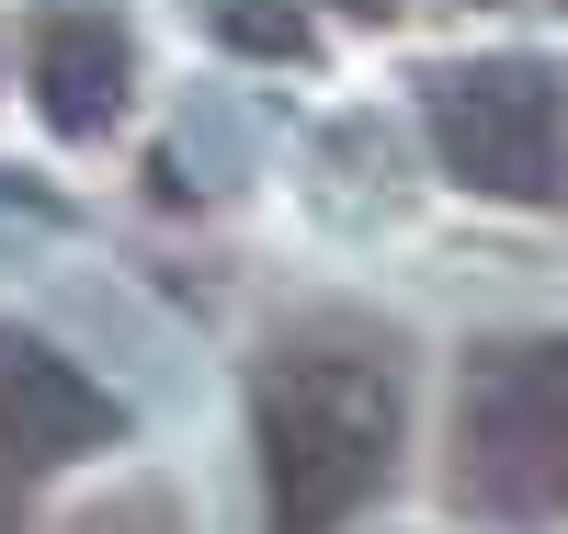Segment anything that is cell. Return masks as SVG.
<instances>
[{"label": "cell", "instance_id": "cell-1", "mask_svg": "<svg viewBox=\"0 0 568 534\" xmlns=\"http://www.w3.org/2000/svg\"><path fill=\"white\" fill-rule=\"evenodd\" d=\"M251 421H262V490L273 534H342L398 466V375L375 342L342 330H296L273 342L251 375Z\"/></svg>", "mask_w": 568, "mask_h": 534}, {"label": "cell", "instance_id": "cell-2", "mask_svg": "<svg viewBox=\"0 0 568 534\" xmlns=\"http://www.w3.org/2000/svg\"><path fill=\"white\" fill-rule=\"evenodd\" d=\"M455 490L500 523L568 512V330L478 342L455 386Z\"/></svg>", "mask_w": 568, "mask_h": 534}, {"label": "cell", "instance_id": "cell-3", "mask_svg": "<svg viewBox=\"0 0 568 534\" xmlns=\"http://www.w3.org/2000/svg\"><path fill=\"white\" fill-rule=\"evenodd\" d=\"M420 125L466 193L568 205V69L557 58H455L420 80Z\"/></svg>", "mask_w": 568, "mask_h": 534}, {"label": "cell", "instance_id": "cell-4", "mask_svg": "<svg viewBox=\"0 0 568 534\" xmlns=\"http://www.w3.org/2000/svg\"><path fill=\"white\" fill-rule=\"evenodd\" d=\"M125 432V410H114V386H91L58 342H34V330H12L0 319V523H12L58 466H80V455H103Z\"/></svg>", "mask_w": 568, "mask_h": 534}, {"label": "cell", "instance_id": "cell-5", "mask_svg": "<svg viewBox=\"0 0 568 534\" xmlns=\"http://www.w3.org/2000/svg\"><path fill=\"white\" fill-rule=\"evenodd\" d=\"M23 69H34V114L58 137H103L136 91V34L114 0H34Z\"/></svg>", "mask_w": 568, "mask_h": 534}, {"label": "cell", "instance_id": "cell-6", "mask_svg": "<svg viewBox=\"0 0 568 534\" xmlns=\"http://www.w3.org/2000/svg\"><path fill=\"white\" fill-rule=\"evenodd\" d=\"M194 23L227 46V58H318L307 0H194Z\"/></svg>", "mask_w": 568, "mask_h": 534}, {"label": "cell", "instance_id": "cell-7", "mask_svg": "<svg viewBox=\"0 0 568 534\" xmlns=\"http://www.w3.org/2000/svg\"><path fill=\"white\" fill-rule=\"evenodd\" d=\"M353 12H387V0H353Z\"/></svg>", "mask_w": 568, "mask_h": 534}]
</instances>
